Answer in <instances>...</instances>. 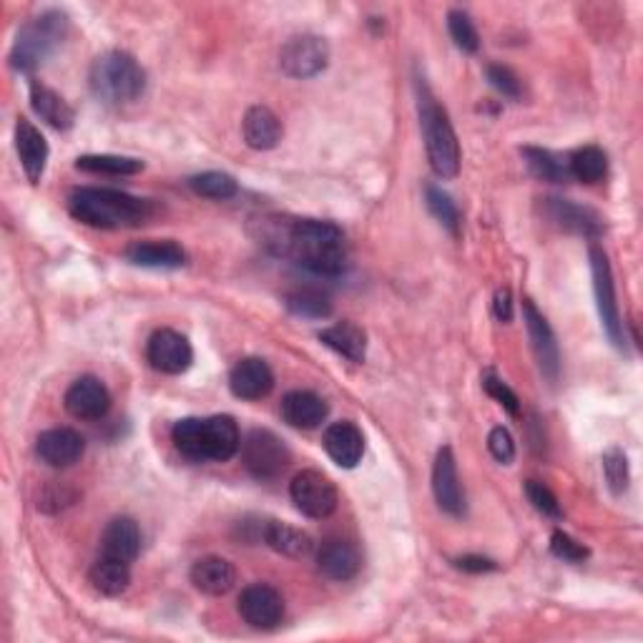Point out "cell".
Returning a JSON list of instances; mask_svg holds the SVG:
<instances>
[{
  "label": "cell",
  "instance_id": "6da1fadb",
  "mask_svg": "<svg viewBox=\"0 0 643 643\" xmlns=\"http://www.w3.org/2000/svg\"><path fill=\"white\" fill-rule=\"evenodd\" d=\"M260 241L272 254L292 260L312 275L337 277L348 267V244L332 222L269 216L260 222Z\"/></svg>",
  "mask_w": 643,
  "mask_h": 643
},
{
  "label": "cell",
  "instance_id": "7a4b0ae2",
  "mask_svg": "<svg viewBox=\"0 0 643 643\" xmlns=\"http://www.w3.org/2000/svg\"><path fill=\"white\" fill-rule=\"evenodd\" d=\"M68 212L76 222L93 229H128L149 222L154 204L118 189H76L68 197Z\"/></svg>",
  "mask_w": 643,
  "mask_h": 643
},
{
  "label": "cell",
  "instance_id": "3957f363",
  "mask_svg": "<svg viewBox=\"0 0 643 643\" xmlns=\"http://www.w3.org/2000/svg\"><path fill=\"white\" fill-rule=\"evenodd\" d=\"M417 114H420V128L425 149H428L430 168L440 179H455L457 172H461V143H457L447 111L440 106L430 86L423 78H417Z\"/></svg>",
  "mask_w": 643,
  "mask_h": 643
},
{
  "label": "cell",
  "instance_id": "277c9868",
  "mask_svg": "<svg viewBox=\"0 0 643 643\" xmlns=\"http://www.w3.org/2000/svg\"><path fill=\"white\" fill-rule=\"evenodd\" d=\"M88 86L99 101L109 103V106H124L143 93L147 74L131 53L109 51L93 61Z\"/></svg>",
  "mask_w": 643,
  "mask_h": 643
},
{
  "label": "cell",
  "instance_id": "5b68a950",
  "mask_svg": "<svg viewBox=\"0 0 643 643\" xmlns=\"http://www.w3.org/2000/svg\"><path fill=\"white\" fill-rule=\"evenodd\" d=\"M68 34V18L61 11H46L38 18L26 23L15 36L11 48V66L21 74H30L40 63H46L55 48L63 43Z\"/></svg>",
  "mask_w": 643,
  "mask_h": 643
},
{
  "label": "cell",
  "instance_id": "8992f818",
  "mask_svg": "<svg viewBox=\"0 0 643 643\" xmlns=\"http://www.w3.org/2000/svg\"><path fill=\"white\" fill-rule=\"evenodd\" d=\"M591 275H593V292H596V304H598V317L603 332L608 335V340L614 348L623 350L626 348V335H623V322L621 312H618L616 302V287H614V275H610L608 256L601 247H591Z\"/></svg>",
  "mask_w": 643,
  "mask_h": 643
},
{
  "label": "cell",
  "instance_id": "52a82bcc",
  "mask_svg": "<svg viewBox=\"0 0 643 643\" xmlns=\"http://www.w3.org/2000/svg\"><path fill=\"white\" fill-rule=\"evenodd\" d=\"M241 463L256 480H275L289 465V450L275 432L252 430L241 440Z\"/></svg>",
  "mask_w": 643,
  "mask_h": 643
},
{
  "label": "cell",
  "instance_id": "ba28073f",
  "mask_svg": "<svg viewBox=\"0 0 643 643\" xmlns=\"http://www.w3.org/2000/svg\"><path fill=\"white\" fill-rule=\"evenodd\" d=\"M289 495H292V503L302 516L315 520L332 516L337 510V503H340L335 482L319 470L297 472L292 486H289Z\"/></svg>",
  "mask_w": 643,
  "mask_h": 643
},
{
  "label": "cell",
  "instance_id": "9c48e42d",
  "mask_svg": "<svg viewBox=\"0 0 643 643\" xmlns=\"http://www.w3.org/2000/svg\"><path fill=\"white\" fill-rule=\"evenodd\" d=\"M329 63V46L325 38L304 34L289 38L279 51V66L292 78H312L322 74Z\"/></svg>",
  "mask_w": 643,
  "mask_h": 643
},
{
  "label": "cell",
  "instance_id": "30bf717a",
  "mask_svg": "<svg viewBox=\"0 0 643 643\" xmlns=\"http://www.w3.org/2000/svg\"><path fill=\"white\" fill-rule=\"evenodd\" d=\"M239 616L256 631H272L285 618V598L267 583H252L241 591Z\"/></svg>",
  "mask_w": 643,
  "mask_h": 643
},
{
  "label": "cell",
  "instance_id": "8fae6325",
  "mask_svg": "<svg viewBox=\"0 0 643 643\" xmlns=\"http://www.w3.org/2000/svg\"><path fill=\"white\" fill-rule=\"evenodd\" d=\"M149 365L164 375H181L187 373L194 362V350L187 337L174 332V329H156L149 337L147 344Z\"/></svg>",
  "mask_w": 643,
  "mask_h": 643
},
{
  "label": "cell",
  "instance_id": "7c38bea8",
  "mask_svg": "<svg viewBox=\"0 0 643 643\" xmlns=\"http://www.w3.org/2000/svg\"><path fill=\"white\" fill-rule=\"evenodd\" d=\"M432 493H436L440 510H445L447 516H465V490L461 486V476H457L453 447L447 445L438 450L436 465H432Z\"/></svg>",
  "mask_w": 643,
  "mask_h": 643
},
{
  "label": "cell",
  "instance_id": "4fadbf2b",
  "mask_svg": "<svg viewBox=\"0 0 643 643\" xmlns=\"http://www.w3.org/2000/svg\"><path fill=\"white\" fill-rule=\"evenodd\" d=\"M522 317H526V327H528V337H530V348L535 352L538 365H541V373L549 377V380H556L558 369H560V350L556 342V335L549 325L538 307L530 300L522 302Z\"/></svg>",
  "mask_w": 643,
  "mask_h": 643
},
{
  "label": "cell",
  "instance_id": "5bb4252c",
  "mask_svg": "<svg viewBox=\"0 0 643 643\" xmlns=\"http://www.w3.org/2000/svg\"><path fill=\"white\" fill-rule=\"evenodd\" d=\"M36 453L40 463L51 465V468H71L76 465L86 453V440L80 432L71 428H53L38 436Z\"/></svg>",
  "mask_w": 643,
  "mask_h": 643
},
{
  "label": "cell",
  "instance_id": "9a60e30c",
  "mask_svg": "<svg viewBox=\"0 0 643 643\" xmlns=\"http://www.w3.org/2000/svg\"><path fill=\"white\" fill-rule=\"evenodd\" d=\"M63 402H66V409L76 420H101L111 407V395L106 384L96 380L91 375H86L78 377V380L71 384Z\"/></svg>",
  "mask_w": 643,
  "mask_h": 643
},
{
  "label": "cell",
  "instance_id": "2e32d148",
  "mask_svg": "<svg viewBox=\"0 0 643 643\" xmlns=\"http://www.w3.org/2000/svg\"><path fill=\"white\" fill-rule=\"evenodd\" d=\"M543 212L558 229L573 231V235L598 239L603 235V219L589 206L573 204L568 199H545Z\"/></svg>",
  "mask_w": 643,
  "mask_h": 643
},
{
  "label": "cell",
  "instance_id": "e0dca14e",
  "mask_svg": "<svg viewBox=\"0 0 643 643\" xmlns=\"http://www.w3.org/2000/svg\"><path fill=\"white\" fill-rule=\"evenodd\" d=\"M275 388V373L267 362L260 357H247L237 362L229 373V390L239 400H262Z\"/></svg>",
  "mask_w": 643,
  "mask_h": 643
},
{
  "label": "cell",
  "instance_id": "ac0fdd59",
  "mask_svg": "<svg viewBox=\"0 0 643 643\" xmlns=\"http://www.w3.org/2000/svg\"><path fill=\"white\" fill-rule=\"evenodd\" d=\"M126 260L143 269H181L187 264V252L172 239H149L128 247Z\"/></svg>",
  "mask_w": 643,
  "mask_h": 643
},
{
  "label": "cell",
  "instance_id": "d6986e66",
  "mask_svg": "<svg viewBox=\"0 0 643 643\" xmlns=\"http://www.w3.org/2000/svg\"><path fill=\"white\" fill-rule=\"evenodd\" d=\"M322 445H325L327 455L340 465V468H355L365 455V438H362V430L355 423H335L325 430V438H322Z\"/></svg>",
  "mask_w": 643,
  "mask_h": 643
},
{
  "label": "cell",
  "instance_id": "ffe728a7",
  "mask_svg": "<svg viewBox=\"0 0 643 643\" xmlns=\"http://www.w3.org/2000/svg\"><path fill=\"white\" fill-rule=\"evenodd\" d=\"M362 566V556L355 543L344 541V538H329L322 543L317 553V568L332 581H350L357 576Z\"/></svg>",
  "mask_w": 643,
  "mask_h": 643
},
{
  "label": "cell",
  "instance_id": "44dd1931",
  "mask_svg": "<svg viewBox=\"0 0 643 643\" xmlns=\"http://www.w3.org/2000/svg\"><path fill=\"white\" fill-rule=\"evenodd\" d=\"M15 151H18L21 166L26 172L28 181L38 184L43 179L48 164V143L43 134L28 118H18V124H15Z\"/></svg>",
  "mask_w": 643,
  "mask_h": 643
},
{
  "label": "cell",
  "instance_id": "7402d4cb",
  "mask_svg": "<svg viewBox=\"0 0 643 643\" xmlns=\"http://www.w3.org/2000/svg\"><path fill=\"white\" fill-rule=\"evenodd\" d=\"M241 436L229 415H214L204 420V461L227 463L239 453Z\"/></svg>",
  "mask_w": 643,
  "mask_h": 643
},
{
  "label": "cell",
  "instance_id": "603a6c76",
  "mask_svg": "<svg viewBox=\"0 0 643 643\" xmlns=\"http://www.w3.org/2000/svg\"><path fill=\"white\" fill-rule=\"evenodd\" d=\"M327 402L310 390H294L281 400V417L297 430H315L327 420Z\"/></svg>",
  "mask_w": 643,
  "mask_h": 643
},
{
  "label": "cell",
  "instance_id": "cb8c5ba5",
  "mask_svg": "<svg viewBox=\"0 0 643 643\" xmlns=\"http://www.w3.org/2000/svg\"><path fill=\"white\" fill-rule=\"evenodd\" d=\"M191 583L194 589L206 593V596H224L235 589L237 583V570L227 558L219 556H206L199 558L194 566H191Z\"/></svg>",
  "mask_w": 643,
  "mask_h": 643
},
{
  "label": "cell",
  "instance_id": "d4e9b609",
  "mask_svg": "<svg viewBox=\"0 0 643 643\" xmlns=\"http://www.w3.org/2000/svg\"><path fill=\"white\" fill-rule=\"evenodd\" d=\"M141 551V530L131 518L111 520L101 535V556L134 563Z\"/></svg>",
  "mask_w": 643,
  "mask_h": 643
},
{
  "label": "cell",
  "instance_id": "484cf974",
  "mask_svg": "<svg viewBox=\"0 0 643 643\" xmlns=\"http://www.w3.org/2000/svg\"><path fill=\"white\" fill-rule=\"evenodd\" d=\"M244 141L249 149L254 151H269L275 149L277 143L285 136V126H281L279 116L267 106H252L244 116Z\"/></svg>",
  "mask_w": 643,
  "mask_h": 643
},
{
  "label": "cell",
  "instance_id": "4316f807",
  "mask_svg": "<svg viewBox=\"0 0 643 643\" xmlns=\"http://www.w3.org/2000/svg\"><path fill=\"white\" fill-rule=\"evenodd\" d=\"M30 106L48 126L59 128V131H68L76 121V111L68 106V101L55 93L53 88L40 84V80L30 84Z\"/></svg>",
  "mask_w": 643,
  "mask_h": 643
},
{
  "label": "cell",
  "instance_id": "83f0119b",
  "mask_svg": "<svg viewBox=\"0 0 643 643\" xmlns=\"http://www.w3.org/2000/svg\"><path fill=\"white\" fill-rule=\"evenodd\" d=\"M262 538L272 551L289 558H307L310 553L315 551V541H312L310 533L279 520H269L267 526L262 528Z\"/></svg>",
  "mask_w": 643,
  "mask_h": 643
},
{
  "label": "cell",
  "instance_id": "f1b7e54d",
  "mask_svg": "<svg viewBox=\"0 0 643 643\" xmlns=\"http://www.w3.org/2000/svg\"><path fill=\"white\" fill-rule=\"evenodd\" d=\"M319 340L350 362H365L367 357V335L355 322H337V325L322 329Z\"/></svg>",
  "mask_w": 643,
  "mask_h": 643
},
{
  "label": "cell",
  "instance_id": "f546056e",
  "mask_svg": "<svg viewBox=\"0 0 643 643\" xmlns=\"http://www.w3.org/2000/svg\"><path fill=\"white\" fill-rule=\"evenodd\" d=\"M88 578H91L96 591L103 593V596L116 598L128 589V583H131V563L99 556V560L91 566Z\"/></svg>",
  "mask_w": 643,
  "mask_h": 643
},
{
  "label": "cell",
  "instance_id": "4dcf8cb0",
  "mask_svg": "<svg viewBox=\"0 0 643 643\" xmlns=\"http://www.w3.org/2000/svg\"><path fill=\"white\" fill-rule=\"evenodd\" d=\"M568 172L573 179L583 184H598L601 179H606L608 156L603 154V149L598 147H583L570 156Z\"/></svg>",
  "mask_w": 643,
  "mask_h": 643
},
{
  "label": "cell",
  "instance_id": "1f68e13d",
  "mask_svg": "<svg viewBox=\"0 0 643 643\" xmlns=\"http://www.w3.org/2000/svg\"><path fill=\"white\" fill-rule=\"evenodd\" d=\"M172 440L184 457L204 463V420L201 417H184L176 423Z\"/></svg>",
  "mask_w": 643,
  "mask_h": 643
},
{
  "label": "cell",
  "instance_id": "d6a6232c",
  "mask_svg": "<svg viewBox=\"0 0 643 643\" xmlns=\"http://www.w3.org/2000/svg\"><path fill=\"white\" fill-rule=\"evenodd\" d=\"M76 168L88 174H109V176H134L143 172V161L114 156V154H88L76 159Z\"/></svg>",
  "mask_w": 643,
  "mask_h": 643
},
{
  "label": "cell",
  "instance_id": "836d02e7",
  "mask_svg": "<svg viewBox=\"0 0 643 643\" xmlns=\"http://www.w3.org/2000/svg\"><path fill=\"white\" fill-rule=\"evenodd\" d=\"M287 307L289 312H294L297 317H307V319H325L332 315V300L315 287H304V289H294V292H289Z\"/></svg>",
  "mask_w": 643,
  "mask_h": 643
},
{
  "label": "cell",
  "instance_id": "e575fe53",
  "mask_svg": "<svg viewBox=\"0 0 643 643\" xmlns=\"http://www.w3.org/2000/svg\"><path fill=\"white\" fill-rule=\"evenodd\" d=\"M522 156H526L528 168L538 176V179L556 181V184L570 179L568 164H563V161L556 154H551V151L526 147V149H522Z\"/></svg>",
  "mask_w": 643,
  "mask_h": 643
},
{
  "label": "cell",
  "instance_id": "d590c367",
  "mask_svg": "<svg viewBox=\"0 0 643 643\" xmlns=\"http://www.w3.org/2000/svg\"><path fill=\"white\" fill-rule=\"evenodd\" d=\"M189 187L194 189L199 197L216 199V201H227L231 197H237V191H239V184H237L235 176H229L224 172L199 174L189 181Z\"/></svg>",
  "mask_w": 643,
  "mask_h": 643
},
{
  "label": "cell",
  "instance_id": "8d00e7d4",
  "mask_svg": "<svg viewBox=\"0 0 643 643\" xmlns=\"http://www.w3.org/2000/svg\"><path fill=\"white\" fill-rule=\"evenodd\" d=\"M425 204H428L430 214L436 216L450 235H457V231H461V212H457L455 201L450 199L445 191L428 184V187H425Z\"/></svg>",
  "mask_w": 643,
  "mask_h": 643
},
{
  "label": "cell",
  "instance_id": "74e56055",
  "mask_svg": "<svg viewBox=\"0 0 643 643\" xmlns=\"http://www.w3.org/2000/svg\"><path fill=\"white\" fill-rule=\"evenodd\" d=\"M603 476L614 495H623L629 490L631 472H629V461L618 447H610L603 453Z\"/></svg>",
  "mask_w": 643,
  "mask_h": 643
},
{
  "label": "cell",
  "instance_id": "f35d334b",
  "mask_svg": "<svg viewBox=\"0 0 643 643\" xmlns=\"http://www.w3.org/2000/svg\"><path fill=\"white\" fill-rule=\"evenodd\" d=\"M447 30H450V38L455 40V46L461 48L463 53H478L480 36H478V28L472 26V18L468 13L450 11L447 13Z\"/></svg>",
  "mask_w": 643,
  "mask_h": 643
},
{
  "label": "cell",
  "instance_id": "ab89813d",
  "mask_svg": "<svg viewBox=\"0 0 643 643\" xmlns=\"http://www.w3.org/2000/svg\"><path fill=\"white\" fill-rule=\"evenodd\" d=\"M526 495H528V501H530V505H533V508L541 513V516H545V518H563V510H560V503H558V497L551 493V488H545L543 482H538V480H528L526 482Z\"/></svg>",
  "mask_w": 643,
  "mask_h": 643
},
{
  "label": "cell",
  "instance_id": "60d3db41",
  "mask_svg": "<svg viewBox=\"0 0 643 643\" xmlns=\"http://www.w3.org/2000/svg\"><path fill=\"white\" fill-rule=\"evenodd\" d=\"M486 76H488V84L493 86L495 91L503 96V99L518 101L520 96H522L520 80H518V76L513 74V71L508 66H488L486 68Z\"/></svg>",
  "mask_w": 643,
  "mask_h": 643
},
{
  "label": "cell",
  "instance_id": "b9f144b4",
  "mask_svg": "<svg viewBox=\"0 0 643 643\" xmlns=\"http://www.w3.org/2000/svg\"><path fill=\"white\" fill-rule=\"evenodd\" d=\"M482 388H486L488 395L493 398L495 402H501V405L505 409H508L510 415H518L520 413V400H518V395L495 373H486V375H482Z\"/></svg>",
  "mask_w": 643,
  "mask_h": 643
},
{
  "label": "cell",
  "instance_id": "7bdbcfd3",
  "mask_svg": "<svg viewBox=\"0 0 643 643\" xmlns=\"http://www.w3.org/2000/svg\"><path fill=\"white\" fill-rule=\"evenodd\" d=\"M551 551L553 556L568 563H583L589 558V549H585L583 543H578L576 538L563 533V530H556V533L551 535Z\"/></svg>",
  "mask_w": 643,
  "mask_h": 643
},
{
  "label": "cell",
  "instance_id": "ee69618b",
  "mask_svg": "<svg viewBox=\"0 0 643 643\" xmlns=\"http://www.w3.org/2000/svg\"><path fill=\"white\" fill-rule=\"evenodd\" d=\"M488 450H490V455H493L495 461L503 463V465H510L513 457H516V442H513V436L505 428L490 430Z\"/></svg>",
  "mask_w": 643,
  "mask_h": 643
},
{
  "label": "cell",
  "instance_id": "f6af8a7d",
  "mask_svg": "<svg viewBox=\"0 0 643 643\" xmlns=\"http://www.w3.org/2000/svg\"><path fill=\"white\" fill-rule=\"evenodd\" d=\"M455 568L465 570V573H490V570L497 568L495 560L482 558V556H461L455 558Z\"/></svg>",
  "mask_w": 643,
  "mask_h": 643
},
{
  "label": "cell",
  "instance_id": "bcb514c9",
  "mask_svg": "<svg viewBox=\"0 0 643 643\" xmlns=\"http://www.w3.org/2000/svg\"><path fill=\"white\" fill-rule=\"evenodd\" d=\"M493 312L501 322H510L513 319V297H510L508 289H501V292L495 294Z\"/></svg>",
  "mask_w": 643,
  "mask_h": 643
}]
</instances>
